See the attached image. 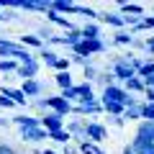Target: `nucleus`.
I'll return each instance as SVG.
<instances>
[{
	"mask_svg": "<svg viewBox=\"0 0 154 154\" xmlns=\"http://www.w3.org/2000/svg\"><path fill=\"white\" fill-rule=\"evenodd\" d=\"M0 59H16L18 64H31V62H38L36 57L26 49V46L16 44V41H11V38H5V36H0Z\"/></svg>",
	"mask_w": 154,
	"mask_h": 154,
	"instance_id": "obj_1",
	"label": "nucleus"
},
{
	"mask_svg": "<svg viewBox=\"0 0 154 154\" xmlns=\"http://www.w3.org/2000/svg\"><path fill=\"white\" fill-rule=\"evenodd\" d=\"M100 103H123L126 108H131V105H139V100L134 98L131 93H126L123 85H110V88H103Z\"/></svg>",
	"mask_w": 154,
	"mask_h": 154,
	"instance_id": "obj_2",
	"label": "nucleus"
},
{
	"mask_svg": "<svg viewBox=\"0 0 154 154\" xmlns=\"http://www.w3.org/2000/svg\"><path fill=\"white\" fill-rule=\"evenodd\" d=\"M131 57H134V54H123V57H116V59H113V64H110V75H113L116 80L128 82V80L139 77V75H136V69L128 64V62H131Z\"/></svg>",
	"mask_w": 154,
	"mask_h": 154,
	"instance_id": "obj_3",
	"label": "nucleus"
},
{
	"mask_svg": "<svg viewBox=\"0 0 154 154\" xmlns=\"http://www.w3.org/2000/svg\"><path fill=\"white\" fill-rule=\"evenodd\" d=\"M67 131H69L72 141H77V144L88 141V118H72V121H67Z\"/></svg>",
	"mask_w": 154,
	"mask_h": 154,
	"instance_id": "obj_4",
	"label": "nucleus"
},
{
	"mask_svg": "<svg viewBox=\"0 0 154 154\" xmlns=\"http://www.w3.org/2000/svg\"><path fill=\"white\" fill-rule=\"evenodd\" d=\"M41 118V128H46V131H62V128H67V123H64V116H59V113H54V110H46L44 116H38Z\"/></svg>",
	"mask_w": 154,
	"mask_h": 154,
	"instance_id": "obj_5",
	"label": "nucleus"
},
{
	"mask_svg": "<svg viewBox=\"0 0 154 154\" xmlns=\"http://www.w3.org/2000/svg\"><path fill=\"white\" fill-rule=\"evenodd\" d=\"M72 108H75V105L67 103L62 95H46V110H54V113H59V116L67 118V116L72 113Z\"/></svg>",
	"mask_w": 154,
	"mask_h": 154,
	"instance_id": "obj_6",
	"label": "nucleus"
},
{
	"mask_svg": "<svg viewBox=\"0 0 154 154\" xmlns=\"http://www.w3.org/2000/svg\"><path fill=\"white\" fill-rule=\"evenodd\" d=\"M49 41H51V44H64L67 49H75V46L82 41V31H80V28H75V31H67L64 36H54V33H51Z\"/></svg>",
	"mask_w": 154,
	"mask_h": 154,
	"instance_id": "obj_7",
	"label": "nucleus"
},
{
	"mask_svg": "<svg viewBox=\"0 0 154 154\" xmlns=\"http://www.w3.org/2000/svg\"><path fill=\"white\" fill-rule=\"evenodd\" d=\"M105 136H108V126H103L98 121H88V141L100 144V141H105Z\"/></svg>",
	"mask_w": 154,
	"mask_h": 154,
	"instance_id": "obj_8",
	"label": "nucleus"
},
{
	"mask_svg": "<svg viewBox=\"0 0 154 154\" xmlns=\"http://www.w3.org/2000/svg\"><path fill=\"white\" fill-rule=\"evenodd\" d=\"M0 95L11 98L13 103H16V105H21V108H26V105H28V95L23 93L21 88H8V85H3V88H0Z\"/></svg>",
	"mask_w": 154,
	"mask_h": 154,
	"instance_id": "obj_9",
	"label": "nucleus"
},
{
	"mask_svg": "<svg viewBox=\"0 0 154 154\" xmlns=\"http://www.w3.org/2000/svg\"><path fill=\"white\" fill-rule=\"evenodd\" d=\"M11 123H16L21 131H28V128H38L41 126V118H36V116H26V113H18L11 118Z\"/></svg>",
	"mask_w": 154,
	"mask_h": 154,
	"instance_id": "obj_10",
	"label": "nucleus"
},
{
	"mask_svg": "<svg viewBox=\"0 0 154 154\" xmlns=\"http://www.w3.org/2000/svg\"><path fill=\"white\" fill-rule=\"evenodd\" d=\"M100 110H103V103L100 100H93V103H77L72 108V113L75 116H98Z\"/></svg>",
	"mask_w": 154,
	"mask_h": 154,
	"instance_id": "obj_11",
	"label": "nucleus"
},
{
	"mask_svg": "<svg viewBox=\"0 0 154 154\" xmlns=\"http://www.w3.org/2000/svg\"><path fill=\"white\" fill-rule=\"evenodd\" d=\"M134 136L141 139V141L154 144V123H152V121H139V123H136V134H134Z\"/></svg>",
	"mask_w": 154,
	"mask_h": 154,
	"instance_id": "obj_12",
	"label": "nucleus"
},
{
	"mask_svg": "<svg viewBox=\"0 0 154 154\" xmlns=\"http://www.w3.org/2000/svg\"><path fill=\"white\" fill-rule=\"evenodd\" d=\"M21 139L28 144H38V141H44V139H49V131L46 128H28V131H21Z\"/></svg>",
	"mask_w": 154,
	"mask_h": 154,
	"instance_id": "obj_13",
	"label": "nucleus"
},
{
	"mask_svg": "<svg viewBox=\"0 0 154 154\" xmlns=\"http://www.w3.org/2000/svg\"><path fill=\"white\" fill-rule=\"evenodd\" d=\"M21 90L28 95V98H38V95H44V90H46V88L38 82V80H23Z\"/></svg>",
	"mask_w": 154,
	"mask_h": 154,
	"instance_id": "obj_14",
	"label": "nucleus"
},
{
	"mask_svg": "<svg viewBox=\"0 0 154 154\" xmlns=\"http://www.w3.org/2000/svg\"><path fill=\"white\" fill-rule=\"evenodd\" d=\"M121 16H134V18H144V5L141 3H118Z\"/></svg>",
	"mask_w": 154,
	"mask_h": 154,
	"instance_id": "obj_15",
	"label": "nucleus"
},
{
	"mask_svg": "<svg viewBox=\"0 0 154 154\" xmlns=\"http://www.w3.org/2000/svg\"><path fill=\"white\" fill-rule=\"evenodd\" d=\"M51 11H57L59 16H69V13H77V3H69V0H51Z\"/></svg>",
	"mask_w": 154,
	"mask_h": 154,
	"instance_id": "obj_16",
	"label": "nucleus"
},
{
	"mask_svg": "<svg viewBox=\"0 0 154 154\" xmlns=\"http://www.w3.org/2000/svg\"><path fill=\"white\" fill-rule=\"evenodd\" d=\"M80 31H82V41H98V38H103L100 36V26L98 23H85Z\"/></svg>",
	"mask_w": 154,
	"mask_h": 154,
	"instance_id": "obj_17",
	"label": "nucleus"
},
{
	"mask_svg": "<svg viewBox=\"0 0 154 154\" xmlns=\"http://www.w3.org/2000/svg\"><path fill=\"white\" fill-rule=\"evenodd\" d=\"M46 21H49V23H54V26H62L64 31H75V26H72V23L67 21L64 16H59L57 11H49V13H46Z\"/></svg>",
	"mask_w": 154,
	"mask_h": 154,
	"instance_id": "obj_18",
	"label": "nucleus"
},
{
	"mask_svg": "<svg viewBox=\"0 0 154 154\" xmlns=\"http://www.w3.org/2000/svg\"><path fill=\"white\" fill-rule=\"evenodd\" d=\"M18 44H21V46H26V49H28V46H33V49H38V51H41V49H44V38H38L36 33H23Z\"/></svg>",
	"mask_w": 154,
	"mask_h": 154,
	"instance_id": "obj_19",
	"label": "nucleus"
},
{
	"mask_svg": "<svg viewBox=\"0 0 154 154\" xmlns=\"http://www.w3.org/2000/svg\"><path fill=\"white\" fill-rule=\"evenodd\" d=\"M38 62H31V64H21V69L16 72L18 77H23V80H36V75H38Z\"/></svg>",
	"mask_w": 154,
	"mask_h": 154,
	"instance_id": "obj_20",
	"label": "nucleus"
},
{
	"mask_svg": "<svg viewBox=\"0 0 154 154\" xmlns=\"http://www.w3.org/2000/svg\"><path fill=\"white\" fill-rule=\"evenodd\" d=\"M100 21L108 23V26H113V28H118V31H123V26H126L121 13H103V16H100Z\"/></svg>",
	"mask_w": 154,
	"mask_h": 154,
	"instance_id": "obj_21",
	"label": "nucleus"
},
{
	"mask_svg": "<svg viewBox=\"0 0 154 154\" xmlns=\"http://www.w3.org/2000/svg\"><path fill=\"white\" fill-rule=\"evenodd\" d=\"M38 57H41V62H44L46 67H51V69H54V67H57V62H59V54H57L54 49H46V46H44L41 51H38Z\"/></svg>",
	"mask_w": 154,
	"mask_h": 154,
	"instance_id": "obj_22",
	"label": "nucleus"
},
{
	"mask_svg": "<svg viewBox=\"0 0 154 154\" xmlns=\"http://www.w3.org/2000/svg\"><path fill=\"white\" fill-rule=\"evenodd\" d=\"M131 146H134V152H136V154H154V144L141 141V139H136V136L131 139Z\"/></svg>",
	"mask_w": 154,
	"mask_h": 154,
	"instance_id": "obj_23",
	"label": "nucleus"
},
{
	"mask_svg": "<svg viewBox=\"0 0 154 154\" xmlns=\"http://www.w3.org/2000/svg\"><path fill=\"white\" fill-rule=\"evenodd\" d=\"M113 41H116V44H121V46H134V41H136V38H134L131 31H126V28H123V31H116Z\"/></svg>",
	"mask_w": 154,
	"mask_h": 154,
	"instance_id": "obj_24",
	"label": "nucleus"
},
{
	"mask_svg": "<svg viewBox=\"0 0 154 154\" xmlns=\"http://www.w3.org/2000/svg\"><path fill=\"white\" fill-rule=\"evenodd\" d=\"M54 82L59 85L62 90H69V88H75V82H72V75H69V72H57V75H54Z\"/></svg>",
	"mask_w": 154,
	"mask_h": 154,
	"instance_id": "obj_25",
	"label": "nucleus"
},
{
	"mask_svg": "<svg viewBox=\"0 0 154 154\" xmlns=\"http://www.w3.org/2000/svg\"><path fill=\"white\" fill-rule=\"evenodd\" d=\"M77 149H80V154H105L103 146L100 144H93V141H82V144H77Z\"/></svg>",
	"mask_w": 154,
	"mask_h": 154,
	"instance_id": "obj_26",
	"label": "nucleus"
},
{
	"mask_svg": "<svg viewBox=\"0 0 154 154\" xmlns=\"http://www.w3.org/2000/svg\"><path fill=\"white\" fill-rule=\"evenodd\" d=\"M123 85H126V93H146V85H144L141 77H134V80H128Z\"/></svg>",
	"mask_w": 154,
	"mask_h": 154,
	"instance_id": "obj_27",
	"label": "nucleus"
},
{
	"mask_svg": "<svg viewBox=\"0 0 154 154\" xmlns=\"http://www.w3.org/2000/svg\"><path fill=\"white\" fill-rule=\"evenodd\" d=\"M103 110L108 116H123L126 113V105L123 103H103Z\"/></svg>",
	"mask_w": 154,
	"mask_h": 154,
	"instance_id": "obj_28",
	"label": "nucleus"
},
{
	"mask_svg": "<svg viewBox=\"0 0 154 154\" xmlns=\"http://www.w3.org/2000/svg\"><path fill=\"white\" fill-rule=\"evenodd\" d=\"M49 139H51V141H57V144H64V146L72 141V136H69V131H67V128H62V131H51Z\"/></svg>",
	"mask_w": 154,
	"mask_h": 154,
	"instance_id": "obj_29",
	"label": "nucleus"
},
{
	"mask_svg": "<svg viewBox=\"0 0 154 154\" xmlns=\"http://www.w3.org/2000/svg\"><path fill=\"white\" fill-rule=\"evenodd\" d=\"M123 118H126V121H141V103L139 105H131V108H126V113H123Z\"/></svg>",
	"mask_w": 154,
	"mask_h": 154,
	"instance_id": "obj_30",
	"label": "nucleus"
},
{
	"mask_svg": "<svg viewBox=\"0 0 154 154\" xmlns=\"http://www.w3.org/2000/svg\"><path fill=\"white\" fill-rule=\"evenodd\" d=\"M82 75H85V82H98L100 72H98L95 64H88V67H82Z\"/></svg>",
	"mask_w": 154,
	"mask_h": 154,
	"instance_id": "obj_31",
	"label": "nucleus"
},
{
	"mask_svg": "<svg viewBox=\"0 0 154 154\" xmlns=\"http://www.w3.org/2000/svg\"><path fill=\"white\" fill-rule=\"evenodd\" d=\"M85 44H88V51H90V54H100V51L108 49L103 38H98V41H85Z\"/></svg>",
	"mask_w": 154,
	"mask_h": 154,
	"instance_id": "obj_32",
	"label": "nucleus"
},
{
	"mask_svg": "<svg viewBox=\"0 0 154 154\" xmlns=\"http://www.w3.org/2000/svg\"><path fill=\"white\" fill-rule=\"evenodd\" d=\"M21 64L16 59H0V72H18Z\"/></svg>",
	"mask_w": 154,
	"mask_h": 154,
	"instance_id": "obj_33",
	"label": "nucleus"
},
{
	"mask_svg": "<svg viewBox=\"0 0 154 154\" xmlns=\"http://www.w3.org/2000/svg\"><path fill=\"white\" fill-rule=\"evenodd\" d=\"M149 75H154V59H152V57H149V59H144V67L139 69V77H141V80H146Z\"/></svg>",
	"mask_w": 154,
	"mask_h": 154,
	"instance_id": "obj_34",
	"label": "nucleus"
},
{
	"mask_svg": "<svg viewBox=\"0 0 154 154\" xmlns=\"http://www.w3.org/2000/svg\"><path fill=\"white\" fill-rule=\"evenodd\" d=\"M141 121H152L154 123V105L146 103V100L141 103Z\"/></svg>",
	"mask_w": 154,
	"mask_h": 154,
	"instance_id": "obj_35",
	"label": "nucleus"
},
{
	"mask_svg": "<svg viewBox=\"0 0 154 154\" xmlns=\"http://www.w3.org/2000/svg\"><path fill=\"white\" fill-rule=\"evenodd\" d=\"M72 51H75L77 57H88V59H93V54L88 51V44H85V41H80V44H77V46H75Z\"/></svg>",
	"mask_w": 154,
	"mask_h": 154,
	"instance_id": "obj_36",
	"label": "nucleus"
},
{
	"mask_svg": "<svg viewBox=\"0 0 154 154\" xmlns=\"http://www.w3.org/2000/svg\"><path fill=\"white\" fill-rule=\"evenodd\" d=\"M77 13L85 16V18H100V13H95L93 8H88V5H77Z\"/></svg>",
	"mask_w": 154,
	"mask_h": 154,
	"instance_id": "obj_37",
	"label": "nucleus"
},
{
	"mask_svg": "<svg viewBox=\"0 0 154 154\" xmlns=\"http://www.w3.org/2000/svg\"><path fill=\"white\" fill-rule=\"evenodd\" d=\"M69 64H72V59H64V57H59V62H57L54 69H57V72H69Z\"/></svg>",
	"mask_w": 154,
	"mask_h": 154,
	"instance_id": "obj_38",
	"label": "nucleus"
},
{
	"mask_svg": "<svg viewBox=\"0 0 154 154\" xmlns=\"http://www.w3.org/2000/svg\"><path fill=\"white\" fill-rule=\"evenodd\" d=\"M98 82L103 85V88H110V85H116V77H113V75H100Z\"/></svg>",
	"mask_w": 154,
	"mask_h": 154,
	"instance_id": "obj_39",
	"label": "nucleus"
},
{
	"mask_svg": "<svg viewBox=\"0 0 154 154\" xmlns=\"http://www.w3.org/2000/svg\"><path fill=\"white\" fill-rule=\"evenodd\" d=\"M21 11H36V13H38L36 0H21Z\"/></svg>",
	"mask_w": 154,
	"mask_h": 154,
	"instance_id": "obj_40",
	"label": "nucleus"
},
{
	"mask_svg": "<svg viewBox=\"0 0 154 154\" xmlns=\"http://www.w3.org/2000/svg\"><path fill=\"white\" fill-rule=\"evenodd\" d=\"M108 123H110V126H123L126 118H123V116H108Z\"/></svg>",
	"mask_w": 154,
	"mask_h": 154,
	"instance_id": "obj_41",
	"label": "nucleus"
},
{
	"mask_svg": "<svg viewBox=\"0 0 154 154\" xmlns=\"http://www.w3.org/2000/svg\"><path fill=\"white\" fill-rule=\"evenodd\" d=\"M0 154H18L16 149L11 146V144H5V141H0Z\"/></svg>",
	"mask_w": 154,
	"mask_h": 154,
	"instance_id": "obj_42",
	"label": "nucleus"
},
{
	"mask_svg": "<svg viewBox=\"0 0 154 154\" xmlns=\"http://www.w3.org/2000/svg\"><path fill=\"white\" fill-rule=\"evenodd\" d=\"M13 105H16V103H13L11 98H5V95H0V108H13Z\"/></svg>",
	"mask_w": 154,
	"mask_h": 154,
	"instance_id": "obj_43",
	"label": "nucleus"
},
{
	"mask_svg": "<svg viewBox=\"0 0 154 154\" xmlns=\"http://www.w3.org/2000/svg\"><path fill=\"white\" fill-rule=\"evenodd\" d=\"M144 44H146V51H149V57H154V36H152V38H146Z\"/></svg>",
	"mask_w": 154,
	"mask_h": 154,
	"instance_id": "obj_44",
	"label": "nucleus"
},
{
	"mask_svg": "<svg viewBox=\"0 0 154 154\" xmlns=\"http://www.w3.org/2000/svg\"><path fill=\"white\" fill-rule=\"evenodd\" d=\"M144 98H146V103H152V105H154V88H146Z\"/></svg>",
	"mask_w": 154,
	"mask_h": 154,
	"instance_id": "obj_45",
	"label": "nucleus"
},
{
	"mask_svg": "<svg viewBox=\"0 0 154 154\" xmlns=\"http://www.w3.org/2000/svg\"><path fill=\"white\" fill-rule=\"evenodd\" d=\"M62 154H80V149H77V146H69V144H67V146L62 149Z\"/></svg>",
	"mask_w": 154,
	"mask_h": 154,
	"instance_id": "obj_46",
	"label": "nucleus"
},
{
	"mask_svg": "<svg viewBox=\"0 0 154 154\" xmlns=\"http://www.w3.org/2000/svg\"><path fill=\"white\" fill-rule=\"evenodd\" d=\"M33 154H57L54 149H33Z\"/></svg>",
	"mask_w": 154,
	"mask_h": 154,
	"instance_id": "obj_47",
	"label": "nucleus"
},
{
	"mask_svg": "<svg viewBox=\"0 0 154 154\" xmlns=\"http://www.w3.org/2000/svg\"><path fill=\"white\" fill-rule=\"evenodd\" d=\"M144 85H146V88H154V75H149L146 80H144Z\"/></svg>",
	"mask_w": 154,
	"mask_h": 154,
	"instance_id": "obj_48",
	"label": "nucleus"
},
{
	"mask_svg": "<svg viewBox=\"0 0 154 154\" xmlns=\"http://www.w3.org/2000/svg\"><path fill=\"white\" fill-rule=\"evenodd\" d=\"M123 154H136V152H134V146H131V144H126V146H123Z\"/></svg>",
	"mask_w": 154,
	"mask_h": 154,
	"instance_id": "obj_49",
	"label": "nucleus"
},
{
	"mask_svg": "<svg viewBox=\"0 0 154 154\" xmlns=\"http://www.w3.org/2000/svg\"><path fill=\"white\" fill-rule=\"evenodd\" d=\"M11 126V121H8V118H0V128H8Z\"/></svg>",
	"mask_w": 154,
	"mask_h": 154,
	"instance_id": "obj_50",
	"label": "nucleus"
}]
</instances>
